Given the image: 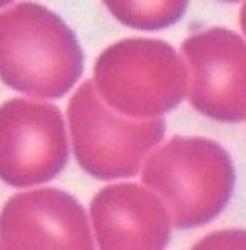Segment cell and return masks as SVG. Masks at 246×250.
<instances>
[{"mask_svg":"<svg viewBox=\"0 0 246 250\" xmlns=\"http://www.w3.org/2000/svg\"><path fill=\"white\" fill-rule=\"evenodd\" d=\"M68 125L78 165L100 181L137 175L149 153L165 137L163 117L135 119L111 109L91 80L72 96Z\"/></svg>","mask_w":246,"mask_h":250,"instance_id":"obj_4","label":"cell"},{"mask_svg":"<svg viewBox=\"0 0 246 250\" xmlns=\"http://www.w3.org/2000/svg\"><path fill=\"white\" fill-rule=\"evenodd\" d=\"M91 229L103 250L165 248L171 240V214L147 185L113 183L91 199Z\"/></svg>","mask_w":246,"mask_h":250,"instance_id":"obj_8","label":"cell"},{"mask_svg":"<svg viewBox=\"0 0 246 250\" xmlns=\"http://www.w3.org/2000/svg\"><path fill=\"white\" fill-rule=\"evenodd\" d=\"M141 181L165 203L179 230L214 221L234 191V165L223 145L205 137L175 135L155 147L141 167Z\"/></svg>","mask_w":246,"mask_h":250,"instance_id":"obj_2","label":"cell"},{"mask_svg":"<svg viewBox=\"0 0 246 250\" xmlns=\"http://www.w3.org/2000/svg\"><path fill=\"white\" fill-rule=\"evenodd\" d=\"M103 4L121 24L155 32L179 22L189 0H103Z\"/></svg>","mask_w":246,"mask_h":250,"instance_id":"obj_9","label":"cell"},{"mask_svg":"<svg viewBox=\"0 0 246 250\" xmlns=\"http://www.w3.org/2000/svg\"><path fill=\"white\" fill-rule=\"evenodd\" d=\"M197 248H246V230H223L203 238Z\"/></svg>","mask_w":246,"mask_h":250,"instance_id":"obj_10","label":"cell"},{"mask_svg":"<svg viewBox=\"0 0 246 250\" xmlns=\"http://www.w3.org/2000/svg\"><path fill=\"white\" fill-rule=\"evenodd\" d=\"M2 248H94L82 205L66 191L36 189L14 195L0 210Z\"/></svg>","mask_w":246,"mask_h":250,"instance_id":"obj_7","label":"cell"},{"mask_svg":"<svg viewBox=\"0 0 246 250\" xmlns=\"http://www.w3.org/2000/svg\"><path fill=\"white\" fill-rule=\"evenodd\" d=\"M100 98L135 119L163 117L187 96V66L181 54L157 38H125L105 48L94 68Z\"/></svg>","mask_w":246,"mask_h":250,"instance_id":"obj_3","label":"cell"},{"mask_svg":"<svg viewBox=\"0 0 246 250\" xmlns=\"http://www.w3.org/2000/svg\"><path fill=\"white\" fill-rule=\"evenodd\" d=\"M240 28H242V32H244V36H246V2H244L242 8H240Z\"/></svg>","mask_w":246,"mask_h":250,"instance_id":"obj_11","label":"cell"},{"mask_svg":"<svg viewBox=\"0 0 246 250\" xmlns=\"http://www.w3.org/2000/svg\"><path fill=\"white\" fill-rule=\"evenodd\" d=\"M14 0H0V8H4V6H8V4H12Z\"/></svg>","mask_w":246,"mask_h":250,"instance_id":"obj_12","label":"cell"},{"mask_svg":"<svg viewBox=\"0 0 246 250\" xmlns=\"http://www.w3.org/2000/svg\"><path fill=\"white\" fill-rule=\"evenodd\" d=\"M191 105L208 119H246V42L228 28L191 34L181 46Z\"/></svg>","mask_w":246,"mask_h":250,"instance_id":"obj_6","label":"cell"},{"mask_svg":"<svg viewBox=\"0 0 246 250\" xmlns=\"http://www.w3.org/2000/svg\"><path fill=\"white\" fill-rule=\"evenodd\" d=\"M83 74V52L70 26L38 2L0 12V80L30 98L58 100Z\"/></svg>","mask_w":246,"mask_h":250,"instance_id":"obj_1","label":"cell"},{"mask_svg":"<svg viewBox=\"0 0 246 250\" xmlns=\"http://www.w3.org/2000/svg\"><path fill=\"white\" fill-rule=\"evenodd\" d=\"M221 2H238V0H221Z\"/></svg>","mask_w":246,"mask_h":250,"instance_id":"obj_13","label":"cell"},{"mask_svg":"<svg viewBox=\"0 0 246 250\" xmlns=\"http://www.w3.org/2000/svg\"><path fill=\"white\" fill-rule=\"evenodd\" d=\"M68 155L60 107L24 98L0 105V181L20 189L48 183L64 171Z\"/></svg>","mask_w":246,"mask_h":250,"instance_id":"obj_5","label":"cell"}]
</instances>
